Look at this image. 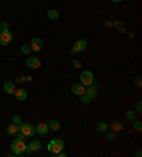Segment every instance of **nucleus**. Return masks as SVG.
<instances>
[{"label":"nucleus","mask_w":142,"mask_h":157,"mask_svg":"<svg viewBox=\"0 0 142 157\" xmlns=\"http://www.w3.org/2000/svg\"><path fill=\"white\" fill-rule=\"evenodd\" d=\"M47 149L50 150L51 156L55 157V154L64 149V142H63L61 139H53V140H50V143L47 144Z\"/></svg>","instance_id":"1"},{"label":"nucleus","mask_w":142,"mask_h":157,"mask_svg":"<svg viewBox=\"0 0 142 157\" xmlns=\"http://www.w3.org/2000/svg\"><path fill=\"white\" fill-rule=\"evenodd\" d=\"M26 147H27V144H26L24 140L16 139L11 142V151H13V154H16V156H23V154L26 153Z\"/></svg>","instance_id":"2"},{"label":"nucleus","mask_w":142,"mask_h":157,"mask_svg":"<svg viewBox=\"0 0 142 157\" xmlns=\"http://www.w3.org/2000/svg\"><path fill=\"white\" fill-rule=\"evenodd\" d=\"M80 82L84 85V86H88V85H91L94 82V74L92 71L90 70H85L80 74Z\"/></svg>","instance_id":"3"},{"label":"nucleus","mask_w":142,"mask_h":157,"mask_svg":"<svg viewBox=\"0 0 142 157\" xmlns=\"http://www.w3.org/2000/svg\"><path fill=\"white\" fill-rule=\"evenodd\" d=\"M88 47V43L84 38H80V40H77L75 43H74V45H73V48L70 50V52L71 54H77V52H83V51H85V48Z\"/></svg>","instance_id":"4"},{"label":"nucleus","mask_w":142,"mask_h":157,"mask_svg":"<svg viewBox=\"0 0 142 157\" xmlns=\"http://www.w3.org/2000/svg\"><path fill=\"white\" fill-rule=\"evenodd\" d=\"M98 88H99V84H97V82H92L91 85H88V86H85V94H87L88 96H90V99H97V96H98Z\"/></svg>","instance_id":"5"},{"label":"nucleus","mask_w":142,"mask_h":157,"mask_svg":"<svg viewBox=\"0 0 142 157\" xmlns=\"http://www.w3.org/2000/svg\"><path fill=\"white\" fill-rule=\"evenodd\" d=\"M13 40V34L10 30H0V45H9Z\"/></svg>","instance_id":"6"},{"label":"nucleus","mask_w":142,"mask_h":157,"mask_svg":"<svg viewBox=\"0 0 142 157\" xmlns=\"http://www.w3.org/2000/svg\"><path fill=\"white\" fill-rule=\"evenodd\" d=\"M41 147H43V144H41L40 140H31V142L27 144V147H26V153L27 154H34L36 151L41 150Z\"/></svg>","instance_id":"7"},{"label":"nucleus","mask_w":142,"mask_h":157,"mask_svg":"<svg viewBox=\"0 0 142 157\" xmlns=\"http://www.w3.org/2000/svg\"><path fill=\"white\" fill-rule=\"evenodd\" d=\"M20 132L26 137H31V136L36 135V129H34L33 124L30 123H20Z\"/></svg>","instance_id":"8"},{"label":"nucleus","mask_w":142,"mask_h":157,"mask_svg":"<svg viewBox=\"0 0 142 157\" xmlns=\"http://www.w3.org/2000/svg\"><path fill=\"white\" fill-rule=\"evenodd\" d=\"M43 45H44V43H43V40H41L40 37H34L33 40H31V44H30L31 51H34V52L41 51V50H43Z\"/></svg>","instance_id":"9"},{"label":"nucleus","mask_w":142,"mask_h":157,"mask_svg":"<svg viewBox=\"0 0 142 157\" xmlns=\"http://www.w3.org/2000/svg\"><path fill=\"white\" fill-rule=\"evenodd\" d=\"M71 92L75 96H81L83 94H85V86L81 82H75V84L71 85Z\"/></svg>","instance_id":"10"},{"label":"nucleus","mask_w":142,"mask_h":157,"mask_svg":"<svg viewBox=\"0 0 142 157\" xmlns=\"http://www.w3.org/2000/svg\"><path fill=\"white\" fill-rule=\"evenodd\" d=\"M26 64H27V67L31 68V70H37V68H40L41 61H40V58H37V57H29L27 61H26Z\"/></svg>","instance_id":"11"},{"label":"nucleus","mask_w":142,"mask_h":157,"mask_svg":"<svg viewBox=\"0 0 142 157\" xmlns=\"http://www.w3.org/2000/svg\"><path fill=\"white\" fill-rule=\"evenodd\" d=\"M13 95H14L16 101L23 102V101H26V99H27V91H26L24 88H18V89H16V91L13 92Z\"/></svg>","instance_id":"12"},{"label":"nucleus","mask_w":142,"mask_h":157,"mask_svg":"<svg viewBox=\"0 0 142 157\" xmlns=\"http://www.w3.org/2000/svg\"><path fill=\"white\" fill-rule=\"evenodd\" d=\"M34 129H36V133H39V135H41V136H46L48 132H50L47 123H39V124H36Z\"/></svg>","instance_id":"13"},{"label":"nucleus","mask_w":142,"mask_h":157,"mask_svg":"<svg viewBox=\"0 0 142 157\" xmlns=\"http://www.w3.org/2000/svg\"><path fill=\"white\" fill-rule=\"evenodd\" d=\"M3 91L6 92V94H9V95H11L13 92L16 91V85L14 82H10V81H6L3 84Z\"/></svg>","instance_id":"14"},{"label":"nucleus","mask_w":142,"mask_h":157,"mask_svg":"<svg viewBox=\"0 0 142 157\" xmlns=\"http://www.w3.org/2000/svg\"><path fill=\"white\" fill-rule=\"evenodd\" d=\"M47 17H48V20H51V21H55V20L60 18V11L55 10V9H51V10L47 11Z\"/></svg>","instance_id":"15"},{"label":"nucleus","mask_w":142,"mask_h":157,"mask_svg":"<svg viewBox=\"0 0 142 157\" xmlns=\"http://www.w3.org/2000/svg\"><path fill=\"white\" fill-rule=\"evenodd\" d=\"M20 130V124H14V123H11L7 126V129H6V132H7L10 136H16V133Z\"/></svg>","instance_id":"16"},{"label":"nucleus","mask_w":142,"mask_h":157,"mask_svg":"<svg viewBox=\"0 0 142 157\" xmlns=\"http://www.w3.org/2000/svg\"><path fill=\"white\" fill-rule=\"evenodd\" d=\"M47 124H48V129H50V130H53V132L60 130V128H61V124H60L59 121H50Z\"/></svg>","instance_id":"17"},{"label":"nucleus","mask_w":142,"mask_h":157,"mask_svg":"<svg viewBox=\"0 0 142 157\" xmlns=\"http://www.w3.org/2000/svg\"><path fill=\"white\" fill-rule=\"evenodd\" d=\"M107 130H108V123H107V122H99V123L97 124V132L105 133Z\"/></svg>","instance_id":"18"},{"label":"nucleus","mask_w":142,"mask_h":157,"mask_svg":"<svg viewBox=\"0 0 142 157\" xmlns=\"http://www.w3.org/2000/svg\"><path fill=\"white\" fill-rule=\"evenodd\" d=\"M108 128H111V130H114V132L122 130V123H121V122H118V121H115L114 123L108 124Z\"/></svg>","instance_id":"19"},{"label":"nucleus","mask_w":142,"mask_h":157,"mask_svg":"<svg viewBox=\"0 0 142 157\" xmlns=\"http://www.w3.org/2000/svg\"><path fill=\"white\" fill-rule=\"evenodd\" d=\"M125 117H127L129 122H134L136 119V113H135V110H127L125 112Z\"/></svg>","instance_id":"20"},{"label":"nucleus","mask_w":142,"mask_h":157,"mask_svg":"<svg viewBox=\"0 0 142 157\" xmlns=\"http://www.w3.org/2000/svg\"><path fill=\"white\" fill-rule=\"evenodd\" d=\"M20 51H22V54L29 55L30 52H31V47H30V44H23L22 48H20Z\"/></svg>","instance_id":"21"},{"label":"nucleus","mask_w":142,"mask_h":157,"mask_svg":"<svg viewBox=\"0 0 142 157\" xmlns=\"http://www.w3.org/2000/svg\"><path fill=\"white\" fill-rule=\"evenodd\" d=\"M80 101H81L83 105H88V103L91 102V99H90V96H88L87 94H83V95L80 96Z\"/></svg>","instance_id":"22"},{"label":"nucleus","mask_w":142,"mask_h":157,"mask_svg":"<svg viewBox=\"0 0 142 157\" xmlns=\"http://www.w3.org/2000/svg\"><path fill=\"white\" fill-rule=\"evenodd\" d=\"M105 135H107V140H109V142H112V140L117 139V135H115V132H114V130H111V132L107 130Z\"/></svg>","instance_id":"23"},{"label":"nucleus","mask_w":142,"mask_h":157,"mask_svg":"<svg viewBox=\"0 0 142 157\" xmlns=\"http://www.w3.org/2000/svg\"><path fill=\"white\" fill-rule=\"evenodd\" d=\"M132 128H134L136 132H141V130H142V123H141L139 121H134V124H132Z\"/></svg>","instance_id":"24"},{"label":"nucleus","mask_w":142,"mask_h":157,"mask_svg":"<svg viewBox=\"0 0 142 157\" xmlns=\"http://www.w3.org/2000/svg\"><path fill=\"white\" fill-rule=\"evenodd\" d=\"M135 113H136V115H141L142 113V102H141V101H138V102H136V106H135Z\"/></svg>","instance_id":"25"},{"label":"nucleus","mask_w":142,"mask_h":157,"mask_svg":"<svg viewBox=\"0 0 142 157\" xmlns=\"http://www.w3.org/2000/svg\"><path fill=\"white\" fill-rule=\"evenodd\" d=\"M11 122H13L14 124H20V123H22V117H20V115H13Z\"/></svg>","instance_id":"26"},{"label":"nucleus","mask_w":142,"mask_h":157,"mask_svg":"<svg viewBox=\"0 0 142 157\" xmlns=\"http://www.w3.org/2000/svg\"><path fill=\"white\" fill-rule=\"evenodd\" d=\"M9 27H10V24H9L7 21H2V23H0V30H9Z\"/></svg>","instance_id":"27"},{"label":"nucleus","mask_w":142,"mask_h":157,"mask_svg":"<svg viewBox=\"0 0 142 157\" xmlns=\"http://www.w3.org/2000/svg\"><path fill=\"white\" fill-rule=\"evenodd\" d=\"M16 136H17V139H20V140H24V142H26V139H27V137H26V136L23 135V133H22V132H20V130H18L17 133H16Z\"/></svg>","instance_id":"28"},{"label":"nucleus","mask_w":142,"mask_h":157,"mask_svg":"<svg viewBox=\"0 0 142 157\" xmlns=\"http://www.w3.org/2000/svg\"><path fill=\"white\" fill-rule=\"evenodd\" d=\"M24 81H26V77H23V75H20V77L16 78V82H17V84H23Z\"/></svg>","instance_id":"29"},{"label":"nucleus","mask_w":142,"mask_h":157,"mask_svg":"<svg viewBox=\"0 0 142 157\" xmlns=\"http://www.w3.org/2000/svg\"><path fill=\"white\" fill-rule=\"evenodd\" d=\"M73 65L75 67V68H81V62L78 61V59H74V61H73Z\"/></svg>","instance_id":"30"},{"label":"nucleus","mask_w":142,"mask_h":157,"mask_svg":"<svg viewBox=\"0 0 142 157\" xmlns=\"http://www.w3.org/2000/svg\"><path fill=\"white\" fill-rule=\"evenodd\" d=\"M135 85H136V86H138V88H141V85H142V82H141V78H136V79H135Z\"/></svg>","instance_id":"31"},{"label":"nucleus","mask_w":142,"mask_h":157,"mask_svg":"<svg viewBox=\"0 0 142 157\" xmlns=\"http://www.w3.org/2000/svg\"><path fill=\"white\" fill-rule=\"evenodd\" d=\"M141 154H142V151H141V150H136V151H135V156H136V157H141Z\"/></svg>","instance_id":"32"},{"label":"nucleus","mask_w":142,"mask_h":157,"mask_svg":"<svg viewBox=\"0 0 142 157\" xmlns=\"http://www.w3.org/2000/svg\"><path fill=\"white\" fill-rule=\"evenodd\" d=\"M111 2H112V3H121L122 0H111Z\"/></svg>","instance_id":"33"}]
</instances>
